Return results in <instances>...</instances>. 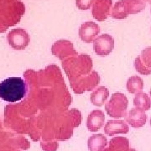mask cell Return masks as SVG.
<instances>
[{"label":"cell","mask_w":151,"mask_h":151,"mask_svg":"<svg viewBox=\"0 0 151 151\" xmlns=\"http://www.w3.org/2000/svg\"><path fill=\"white\" fill-rule=\"evenodd\" d=\"M99 25L92 21L84 22L79 28V36L85 43L93 42L100 33Z\"/></svg>","instance_id":"cell-10"},{"label":"cell","mask_w":151,"mask_h":151,"mask_svg":"<svg viewBox=\"0 0 151 151\" xmlns=\"http://www.w3.org/2000/svg\"><path fill=\"white\" fill-rule=\"evenodd\" d=\"M107 145V138L101 134L91 136L87 142L88 149L90 151H103Z\"/></svg>","instance_id":"cell-16"},{"label":"cell","mask_w":151,"mask_h":151,"mask_svg":"<svg viewBox=\"0 0 151 151\" xmlns=\"http://www.w3.org/2000/svg\"><path fill=\"white\" fill-rule=\"evenodd\" d=\"M146 120L147 115L145 113V110L138 108H132L126 116L127 123L134 128L143 127L145 124Z\"/></svg>","instance_id":"cell-11"},{"label":"cell","mask_w":151,"mask_h":151,"mask_svg":"<svg viewBox=\"0 0 151 151\" xmlns=\"http://www.w3.org/2000/svg\"><path fill=\"white\" fill-rule=\"evenodd\" d=\"M145 2H148V3H150V4H151V0H144Z\"/></svg>","instance_id":"cell-23"},{"label":"cell","mask_w":151,"mask_h":151,"mask_svg":"<svg viewBox=\"0 0 151 151\" xmlns=\"http://www.w3.org/2000/svg\"><path fill=\"white\" fill-rule=\"evenodd\" d=\"M69 81L74 92L76 94H81L85 91H91L96 87L100 82V76L93 70L92 74L78 76Z\"/></svg>","instance_id":"cell-5"},{"label":"cell","mask_w":151,"mask_h":151,"mask_svg":"<svg viewBox=\"0 0 151 151\" xmlns=\"http://www.w3.org/2000/svg\"><path fill=\"white\" fill-rule=\"evenodd\" d=\"M8 42L11 47L14 50H24L29 43V36L28 33L21 28L14 29L8 34Z\"/></svg>","instance_id":"cell-6"},{"label":"cell","mask_w":151,"mask_h":151,"mask_svg":"<svg viewBox=\"0 0 151 151\" xmlns=\"http://www.w3.org/2000/svg\"><path fill=\"white\" fill-rule=\"evenodd\" d=\"M129 126L122 120H109L104 127V131L108 136H113L118 134H127Z\"/></svg>","instance_id":"cell-13"},{"label":"cell","mask_w":151,"mask_h":151,"mask_svg":"<svg viewBox=\"0 0 151 151\" xmlns=\"http://www.w3.org/2000/svg\"><path fill=\"white\" fill-rule=\"evenodd\" d=\"M134 104L136 108H140L143 110H150L151 108V99L150 96L145 92L136 93L134 98Z\"/></svg>","instance_id":"cell-18"},{"label":"cell","mask_w":151,"mask_h":151,"mask_svg":"<svg viewBox=\"0 0 151 151\" xmlns=\"http://www.w3.org/2000/svg\"><path fill=\"white\" fill-rule=\"evenodd\" d=\"M105 115L101 110H93L89 113L86 120V127L89 131L96 132L99 130L104 124Z\"/></svg>","instance_id":"cell-12"},{"label":"cell","mask_w":151,"mask_h":151,"mask_svg":"<svg viewBox=\"0 0 151 151\" xmlns=\"http://www.w3.org/2000/svg\"><path fill=\"white\" fill-rule=\"evenodd\" d=\"M129 16L126 12L124 10V4H123V1L119 0V2H117L115 4V5L113 6L111 12V17L115 19H124L127 17Z\"/></svg>","instance_id":"cell-19"},{"label":"cell","mask_w":151,"mask_h":151,"mask_svg":"<svg viewBox=\"0 0 151 151\" xmlns=\"http://www.w3.org/2000/svg\"><path fill=\"white\" fill-rule=\"evenodd\" d=\"M124 7V10L128 15L136 14L140 13L146 7L144 0H122Z\"/></svg>","instance_id":"cell-15"},{"label":"cell","mask_w":151,"mask_h":151,"mask_svg":"<svg viewBox=\"0 0 151 151\" xmlns=\"http://www.w3.org/2000/svg\"><path fill=\"white\" fill-rule=\"evenodd\" d=\"M62 66L69 80L89 75L92 68V60L88 55H80L62 61Z\"/></svg>","instance_id":"cell-3"},{"label":"cell","mask_w":151,"mask_h":151,"mask_svg":"<svg viewBox=\"0 0 151 151\" xmlns=\"http://www.w3.org/2000/svg\"><path fill=\"white\" fill-rule=\"evenodd\" d=\"M134 68L135 70L142 75L149 76L151 74V69L150 68H147L145 65L143 64V62L141 61L140 56L136 57L134 60Z\"/></svg>","instance_id":"cell-20"},{"label":"cell","mask_w":151,"mask_h":151,"mask_svg":"<svg viewBox=\"0 0 151 151\" xmlns=\"http://www.w3.org/2000/svg\"><path fill=\"white\" fill-rule=\"evenodd\" d=\"M150 124H151V119H150Z\"/></svg>","instance_id":"cell-25"},{"label":"cell","mask_w":151,"mask_h":151,"mask_svg":"<svg viewBox=\"0 0 151 151\" xmlns=\"http://www.w3.org/2000/svg\"><path fill=\"white\" fill-rule=\"evenodd\" d=\"M25 13V5L20 0H0V33L19 24Z\"/></svg>","instance_id":"cell-1"},{"label":"cell","mask_w":151,"mask_h":151,"mask_svg":"<svg viewBox=\"0 0 151 151\" xmlns=\"http://www.w3.org/2000/svg\"><path fill=\"white\" fill-rule=\"evenodd\" d=\"M27 86L21 77H9L0 83V97L9 103H16L25 97Z\"/></svg>","instance_id":"cell-2"},{"label":"cell","mask_w":151,"mask_h":151,"mask_svg":"<svg viewBox=\"0 0 151 151\" xmlns=\"http://www.w3.org/2000/svg\"><path fill=\"white\" fill-rule=\"evenodd\" d=\"M150 96H151V89H150Z\"/></svg>","instance_id":"cell-24"},{"label":"cell","mask_w":151,"mask_h":151,"mask_svg":"<svg viewBox=\"0 0 151 151\" xmlns=\"http://www.w3.org/2000/svg\"><path fill=\"white\" fill-rule=\"evenodd\" d=\"M129 101L124 93L115 92L105 105V109L110 117L122 118L126 116Z\"/></svg>","instance_id":"cell-4"},{"label":"cell","mask_w":151,"mask_h":151,"mask_svg":"<svg viewBox=\"0 0 151 151\" xmlns=\"http://www.w3.org/2000/svg\"><path fill=\"white\" fill-rule=\"evenodd\" d=\"M113 0H95L92 5V16L97 21L103 22L111 15Z\"/></svg>","instance_id":"cell-8"},{"label":"cell","mask_w":151,"mask_h":151,"mask_svg":"<svg viewBox=\"0 0 151 151\" xmlns=\"http://www.w3.org/2000/svg\"><path fill=\"white\" fill-rule=\"evenodd\" d=\"M108 97L109 91L108 88L105 86H99L92 92L90 96V101L93 105L97 107H102L106 103Z\"/></svg>","instance_id":"cell-14"},{"label":"cell","mask_w":151,"mask_h":151,"mask_svg":"<svg viewBox=\"0 0 151 151\" xmlns=\"http://www.w3.org/2000/svg\"><path fill=\"white\" fill-rule=\"evenodd\" d=\"M126 87L128 92L131 94H136L140 92L144 89V81L138 76H133L127 81Z\"/></svg>","instance_id":"cell-17"},{"label":"cell","mask_w":151,"mask_h":151,"mask_svg":"<svg viewBox=\"0 0 151 151\" xmlns=\"http://www.w3.org/2000/svg\"><path fill=\"white\" fill-rule=\"evenodd\" d=\"M93 49L95 53L101 57H105L111 54L114 49L113 36L108 34H103L97 36L93 41Z\"/></svg>","instance_id":"cell-7"},{"label":"cell","mask_w":151,"mask_h":151,"mask_svg":"<svg viewBox=\"0 0 151 151\" xmlns=\"http://www.w3.org/2000/svg\"><path fill=\"white\" fill-rule=\"evenodd\" d=\"M51 52L62 60L70 55H77L72 43L66 40H60L55 42L51 47Z\"/></svg>","instance_id":"cell-9"},{"label":"cell","mask_w":151,"mask_h":151,"mask_svg":"<svg viewBox=\"0 0 151 151\" xmlns=\"http://www.w3.org/2000/svg\"><path fill=\"white\" fill-rule=\"evenodd\" d=\"M141 61L147 68L151 69V47L143 50L140 55Z\"/></svg>","instance_id":"cell-21"},{"label":"cell","mask_w":151,"mask_h":151,"mask_svg":"<svg viewBox=\"0 0 151 151\" xmlns=\"http://www.w3.org/2000/svg\"><path fill=\"white\" fill-rule=\"evenodd\" d=\"M95 0H76V5L80 10H87L91 9Z\"/></svg>","instance_id":"cell-22"}]
</instances>
